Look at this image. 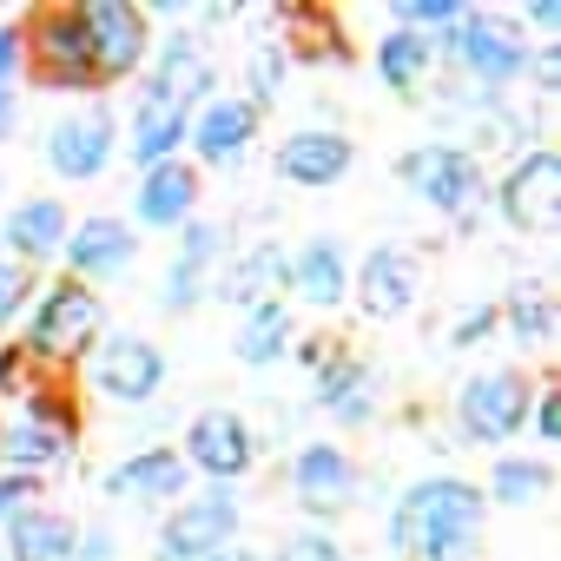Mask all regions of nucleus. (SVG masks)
<instances>
[{
    "label": "nucleus",
    "instance_id": "1",
    "mask_svg": "<svg viewBox=\"0 0 561 561\" xmlns=\"http://www.w3.org/2000/svg\"><path fill=\"white\" fill-rule=\"evenodd\" d=\"M482 489L462 476H423L403 489L390 515V548L416 561H469L482 541Z\"/></svg>",
    "mask_w": 561,
    "mask_h": 561
},
{
    "label": "nucleus",
    "instance_id": "2",
    "mask_svg": "<svg viewBox=\"0 0 561 561\" xmlns=\"http://www.w3.org/2000/svg\"><path fill=\"white\" fill-rule=\"evenodd\" d=\"M436 60L462 67L482 93H495V87L522 80V67H528V41H522V27H515L508 14H462L456 27H443Z\"/></svg>",
    "mask_w": 561,
    "mask_h": 561
},
{
    "label": "nucleus",
    "instance_id": "3",
    "mask_svg": "<svg viewBox=\"0 0 561 561\" xmlns=\"http://www.w3.org/2000/svg\"><path fill=\"white\" fill-rule=\"evenodd\" d=\"M100 324H106V311H100V298H93L87 285H54V291L41 298L27 337H21V357H41V364H80L87 344L100 337Z\"/></svg>",
    "mask_w": 561,
    "mask_h": 561
},
{
    "label": "nucleus",
    "instance_id": "4",
    "mask_svg": "<svg viewBox=\"0 0 561 561\" xmlns=\"http://www.w3.org/2000/svg\"><path fill=\"white\" fill-rule=\"evenodd\" d=\"M397 179H403L410 192H423V198H430L443 218H456V225H469L476 205H482V165H476V152H462V146H416V152L397 159Z\"/></svg>",
    "mask_w": 561,
    "mask_h": 561
},
{
    "label": "nucleus",
    "instance_id": "5",
    "mask_svg": "<svg viewBox=\"0 0 561 561\" xmlns=\"http://www.w3.org/2000/svg\"><path fill=\"white\" fill-rule=\"evenodd\" d=\"M528 403H535V390H528L522 370H482L456 397V430L469 443H508L528 423Z\"/></svg>",
    "mask_w": 561,
    "mask_h": 561
},
{
    "label": "nucleus",
    "instance_id": "6",
    "mask_svg": "<svg viewBox=\"0 0 561 561\" xmlns=\"http://www.w3.org/2000/svg\"><path fill=\"white\" fill-rule=\"evenodd\" d=\"M73 14H80V27H87L93 80H100V87H106V80H126V73L146 60L152 27H146V14L133 8V0H87V8H73Z\"/></svg>",
    "mask_w": 561,
    "mask_h": 561
},
{
    "label": "nucleus",
    "instance_id": "7",
    "mask_svg": "<svg viewBox=\"0 0 561 561\" xmlns=\"http://www.w3.org/2000/svg\"><path fill=\"white\" fill-rule=\"evenodd\" d=\"M495 205H502V218H508L515 231H554V225H561V159H554L548 146H528V152L508 165Z\"/></svg>",
    "mask_w": 561,
    "mask_h": 561
},
{
    "label": "nucleus",
    "instance_id": "8",
    "mask_svg": "<svg viewBox=\"0 0 561 561\" xmlns=\"http://www.w3.org/2000/svg\"><path fill=\"white\" fill-rule=\"evenodd\" d=\"M238 541V502L225 489H205L192 502H179L159 528V561H205L218 548Z\"/></svg>",
    "mask_w": 561,
    "mask_h": 561
},
{
    "label": "nucleus",
    "instance_id": "9",
    "mask_svg": "<svg viewBox=\"0 0 561 561\" xmlns=\"http://www.w3.org/2000/svg\"><path fill=\"white\" fill-rule=\"evenodd\" d=\"M67 443H73V416L54 397H34L14 423H0V462H14L21 476H41L47 462H60Z\"/></svg>",
    "mask_w": 561,
    "mask_h": 561
},
{
    "label": "nucleus",
    "instance_id": "10",
    "mask_svg": "<svg viewBox=\"0 0 561 561\" xmlns=\"http://www.w3.org/2000/svg\"><path fill=\"white\" fill-rule=\"evenodd\" d=\"M21 41H34V80H47V87H100L93 80V47H87V27H80L73 8L41 14L34 34H21Z\"/></svg>",
    "mask_w": 561,
    "mask_h": 561
},
{
    "label": "nucleus",
    "instance_id": "11",
    "mask_svg": "<svg viewBox=\"0 0 561 561\" xmlns=\"http://www.w3.org/2000/svg\"><path fill=\"white\" fill-rule=\"evenodd\" d=\"M47 165H54L60 179H73V185L100 179V172L113 165V113H106V106H87V113L54 119V133H47Z\"/></svg>",
    "mask_w": 561,
    "mask_h": 561
},
{
    "label": "nucleus",
    "instance_id": "12",
    "mask_svg": "<svg viewBox=\"0 0 561 561\" xmlns=\"http://www.w3.org/2000/svg\"><path fill=\"white\" fill-rule=\"evenodd\" d=\"M93 383L113 397V403H152L165 390V357L159 344L146 337H106L100 357H93Z\"/></svg>",
    "mask_w": 561,
    "mask_h": 561
},
{
    "label": "nucleus",
    "instance_id": "13",
    "mask_svg": "<svg viewBox=\"0 0 561 561\" xmlns=\"http://www.w3.org/2000/svg\"><path fill=\"white\" fill-rule=\"evenodd\" d=\"M185 469H198V476H211L218 489L225 482H238L244 469H251V430H244V416H231V410H205V416H192L185 423Z\"/></svg>",
    "mask_w": 561,
    "mask_h": 561
},
{
    "label": "nucleus",
    "instance_id": "14",
    "mask_svg": "<svg viewBox=\"0 0 561 561\" xmlns=\"http://www.w3.org/2000/svg\"><path fill=\"white\" fill-rule=\"evenodd\" d=\"M60 251L73 264V285H106V277H119L139 257V238L126 218H87V225H67Z\"/></svg>",
    "mask_w": 561,
    "mask_h": 561
},
{
    "label": "nucleus",
    "instance_id": "15",
    "mask_svg": "<svg viewBox=\"0 0 561 561\" xmlns=\"http://www.w3.org/2000/svg\"><path fill=\"white\" fill-rule=\"evenodd\" d=\"M357 305H364V318H377V324H397V318L416 305V257H410L403 244H377V251L364 257V271H357Z\"/></svg>",
    "mask_w": 561,
    "mask_h": 561
},
{
    "label": "nucleus",
    "instance_id": "16",
    "mask_svg": "<svg viewBox=\"0 0 561 561\" xmlns=\"http://www.w3.org/2000/svg\"><path fill=\"white\" fill-rule=\"evenodd\" d=\"M291 495H298L311 515H337V508H351V495H357V469H351V456H344L337 443H305L298 462H291Z\"/></svg>",
    "mask_w": 561,
    "mask_h": 561
},
{
    "label": "nucleus",
    "instance_id": "17",
    "mask_svg": "<svg viewBox=\"0 0 561 561\" xmlns=\"http://www.w3.org/2000/svg\"><path fill=\"white\" fill-rule=\"evenodd\" d=\"M185 139L198 146V159H211V165H238L244 146L257 139V100H205V113L185 126Z\"/></svg>",
    "mask_w": 561,
    "mask_h": 561
},
{
    "label": "nucleus",
    "instance_id": "18",
    "mask_svg": "<svg viewBox=\"0 0 561 561\" xmlns=\"http://www.w3.org/2000/svg\"><path fill=\"white\" fill-rule=\"evenodd\" d=\"M285 291H298V298L318 305V311L344 305V291H351L344 244H337V238H311V244H298V257H285Z\"/></svg>",
    "mask_w": 561,
    "mask_h": 561
},
{
    "label": "nucleus",
    "instance_id": "19",
    "mask_svg": "<svg viewBox=\"0 0 561 561\" xmlns=\"http://www.w3.org/2000/svg\"><path fill=\"white\" fill-rule=\"evenodd\" d=\"M351 139L344 133H324V126H311V133H291L285 146H277V179H291V185H337L344 172H351Z\"/></svg>",
    "mask_w": 561,
    "mask_h": 561
},
{
    "label": "nucleus",
    "instance_id": "20",
    "mask_svg": "<svg viewBox=\"0 0 561 561\" xmlns=\"http://www.w3.org/2000/svg\"><path fill=\"white\" fill-rule=\"evenodd\" d=\"M185 456L179 449H139V456H126L113 476H106V489L119 495V502H185Z\"/></svg>",
    "mask_w": 561,
    "mask_h": 561
},
{
    "label": "nucleus",
    "instance_id": "21",
    "mask_svg": "<svg viewBox=\"0 0 561 561\" xmlns=\"http://www.w3.org/2000/svg\"><path fill=\"white\" fill-rule=\"evenodd\" d=\"M146 93H159L165 106H192V100H205L211 93V60H205V47L192 41V34H172L165 47H159V60H152V80H146Z\"/></svg>",
    "mask_w": 561,
    "mask_h": 561
},
{
    "label": "nucleus",
    "instance_id": "22",
    "mask_svg": "<svg viewBox=\"0 0 561 561\" xmlns=\"http://www.w3.org/2000/svg\"><path fill=\"white\" fill-rule=\"evenodd\" d=\"M185 218H198V172L179 165V159H165V165H152V172L139 179V225L179 231Z\"/></svg>",
    "mask_w": 561,
    "mask_h": 561
},
{
    "label": "nucleus",
    "instance_id": "23",
    "mask_svg": "<svg viewBox=\"0 0 561 561\" xmlns=\"http://www.w3.org/2000/svg\"><path fill=\"white\" fill-rule=\"evenodd\" d=\"M0 238H8L14 264H41L67 244V205L60 198H21L8 211V225H0Z\"/></svg>",
    "mask_w": 561,
    "mask_h": 561
},
{
    "label": "nucleus",
    "instance_id": "24",
    "mask_svg": "<svg viewBox=\"0 0 561 561\" xmlns=\"http://www.w3.org/2000/svg\"><path fill=\"white\" fill-rule=\"evenodd\" d=\"M73 522L54 508H27L8 522V541H0V561H67L73 554Z\"/></svg>",
    "mask_w": 561,
    "mask_h": 561
},
{
    "label": "nucleus",
    "instance_id": "25",
    "mask_svg": "<svg viewBox=\"0 0 561 561\" xmlns=\"http://www.w3.org/2000/svg\"><path fill=\"white\" fill-rule=\"evenodd\" d=\"M185 126H192V113H179V106H165L159 93H146V106L133 113V165H139V172L165 165V159L185 146Z\"/></svg>",
    "mask_w": 561,
    "mask_h": 561
},
{
    "label": "nucleus",
    "instance_id": "26",
    "mask_svg": "<svg viewBox=\"0 0 561 561\" xmlns=\"http://www.w3.org/2000/svg\"><path fill=\"white\" fill-rule=\"evenodd\" d=\"M231 351H238V364H251V370H271L277 357L291 351V311L277 305V298L251 305V311H244V324H238V337H231Z\"/></svg>",
    "mask_w": 561,
    "mask_h": 561
},
{
    "label": "nucleus",
    "instance_id": "27",
    "mask_svg": "<svg viewBox=\"0 0 561 561\" xmlns=\"http://www.w3.org/2000/svg\"><path fill=\"white\" fill-rule=\"evenodd\" d=\"M430 67H436V41H430V34H410V27H390V34H383L377 73H383L390 93H416V87L430 80Z\"/></svg>",
    "mask_w": 561,
    "mask_h": 561
},
{
    "label": "nucleus",
    "instance_id": "28",
    "mask_svg": "<svg viewBox=\"0 0 561 561\" xmlns=\"http://www.w3.org/2000/svg\"><path fill=\"white\" fill-rule=\"evenodd\" d=\"M271 285H285V251H277V244H257V251H244V257L218 277V298L251 311V305H264Z\"/></svg>",
    "mask_w": 561,
    "mask_h": 561
},
{
    "label": "nucleus",
    "instance_id": "29",
    "mask_svg": "<svg viewBox=\"0 0 561 561\" xmlns=\"http://www.w3.org/2000/svg\"><path fill=\"white\" fill-rule=\"evenodd\" d=\"M554 489V469L541 462V456H502L495 469H489V495L502 502V508H528V502H541Z\"/></svg>",
    "mask_w": 561,
    "mask_h": 561
},
{
    "label": "nucleus",
    "instance_id": "30",
    "mask_svg": "<svg viewBox=\"0 0 561 561\" xmlns=\"http://www.w3.org/2000/svg\"><path fill=\"white\" fill-rule=\"evenodd\" d=\"M495 318H508V331L522 337V344H548V331H554V298H548V285H508V305L495 311Z\"/></svg>",
    "mask_w": 561,
    "mask_h": 561
},
{
    "label": "nucleus",
    "instance_id": "31",
    "mask_svg": "<svg viewBox=\"0 0 561 561\" xmlns=\"http://www.w3.org/2000/svg\"><path fill=\"white\" fill-rule=\"evenodd\" d=\"M218 251H225V225H211V218H185V225H179V264L211 271Z\"/></svg>",
    "mask_w": 561,
    "mask_h": 561
},
{
    "label": "nucleus",
    "instance_id": "32",
    "mask_svg": "<svg viewBox=\"0 0 561 561\" xmlns=\"http://www.w3.org/2000/svg\"><path fill=\"white\" fill-rule=\"evenodd\" d=\"M462 14H469L462 0H397V8H390V21L410 27V34H423V27H456Z\"/></svg>",
    "mask_w": 561,
    "mask_h": 561
},
{
    "label": "nucleus",
    "instance_id": "33",
    "mask_svg": "<svg viewBox=\"0 0 561 561\" xmlns=\"http://www.w3.org/2000/svg\"><path fill=\"white\" fill-rule=\"evenodd\" d=\"M271 561H344V548L324 535V528H298L291 541H277V554Z\"/></svg>",
    "mask_w": 561,
    "mask_h": 561
},
{
    "label": "nucleus",
    "instance_id": "34",
    "mask_svg": "<svg viewBox=\"0 0 561 561\" xmlns=\"http://www.w3.org/2000/svg\"><path fill=\"white\" fill-rule=\"evenodd\" d=\"M159 298H165V311H192V305L205 298V271H192V264H179V257H172L165 291H159Z\"/></svg>",
    "mask_w": 561,
    "mask_h": 561
},
{
    "label": "nucleus",
    "instance_id": "35",
    "mask_svg": "<svg viewBox=\"0 0 561 561\" xmlns=\"http://www.w3.org/2000/svg\"><path fill=\"white\" fill-rule=\"evenodd\" d=\"M41 502V476H0V528Z\"/></svg>",
    "mask_w": 561,
    "mask_h": 561
},
{
    "label": "nucleus",
    "instance_id": "36",
    "mask_svg": "<svg viewBox=\"0 0 561 561\" xmlns=\"http://www.w3.org/2000/svg\"><path fill=\"white\" fill-rule=\"evenodd\" d=\"M27 291H34V271H27V264H14V257H0V324L21 311V298H27Z\"/></svg>",
    "mask_w": 561,
    "mask_h": 561
},
{
    "label": "nucleus",
    "instance_id": "37",
    "mask_svg": "<svg viewBox=\"0 0 561 561\" xmlns=\"http://www.w3.org/2000/svg\"><path fill=\"white\" fill-rule=\"evenodd\" d=\"M528 430H535L541 443H561V390H535V403H528Z\"/></svg>",
    "mask_w": 561,
    "mask_h": 561
},
{
    "label": "nucleus",
    "instance_id": "38",
    "mask_svg": "<svg viewBox=\"0 0 561 561\" xmlns=\"http://www.w3.org/2000/svg\"><path fill=\"white\" fill-rule=\"evenodd\" d=\"M489 331H495V305H476V311H462V324H449V344L469 351V344H482Z\"/></svg>",
    "mask_w": 561,
    "mask_h": 561
},
{
    "label": "nucleus",
    "instance_id": "39",
    "mask_svg": "<svg viewBox=\"0 0 561 561\" xmlns=\"http://www.w3.org/2000/svg\"><path fill=\"white\" fill-rule=\"evenodd\" d=\"M541 93H554L561 87V47H528V67H522Z\"/></svg>",
    "mask_w": 561,
    "mask_h": 561
},
{
    "label": "nucleus",
    "instance_id": "40",
    "mask_svg": "<svg viewBox=\"0 0 561 561\" xmlns=\"http://www.w3.org/2000/svg\"><path fill=\"white\" fill-rule=\"evenodd\" d=\"M119 548H113V535L106 528H87V535H73V554L67 561H113Z\"/></svg>",
    "mask_w": 561,
    "mask_h": 561
},
{
    "label": "nucleus",
    "instance_id": "41",
    "mask_svg": "<svg viewBox=\"0 0 561 561\" xmlns=\"http://www.w3.org/2000/svg\"><path fill=\"white\" fill-rule=\"evenodd\" d=\"M21 60H27V41H21V27H0V87H8V80L21 73Z\"/></svg>",
    "mask_w": 561,
    "mask_h": 561
},
{
    "label": "nucleus",
    "instance_id": "42",
    "mask_svg": "<svg viewBox=\"0 0 561 561\" xmlns=\"http://www.w3.org/2000/svg\"><path fill=\"white\" fill-rule=\"evenodd\" d=\"M528 21H535V27H561V0H535Z\"/></svg>",
    "mask_w": 561,
    "mask_h": 561
},
{
    "label": "nucleus",
    "instance_id": "43",
    "mask_svg": "<svg viewBox=\"0 0 561 561\" xmlns=\"http://www.w3.org/2000/svg\"><path fill=\"white\" fill-rule=\"evenodd\" d=\"M8 133H14V93L0 87V139H8Z\"/></svg>",
    "mask_w": 561,
    "mask_h": 561
},
{
    "label": "nucleus",
    "instance_id": "44",
    "mask_svg": "<svg viewBox=\"0 0 561 561\" xmlns=\"http://www.w3.org/2000/svg\"><path fill=\"white\" fill-rule=\"evenodd\" d=\"M205 561H257V554H251V548H238V541H231V548H218V554H205Z\"/></svg>",
    "mask_w": 561,
    "mask_h": 561
}]
</instances>
